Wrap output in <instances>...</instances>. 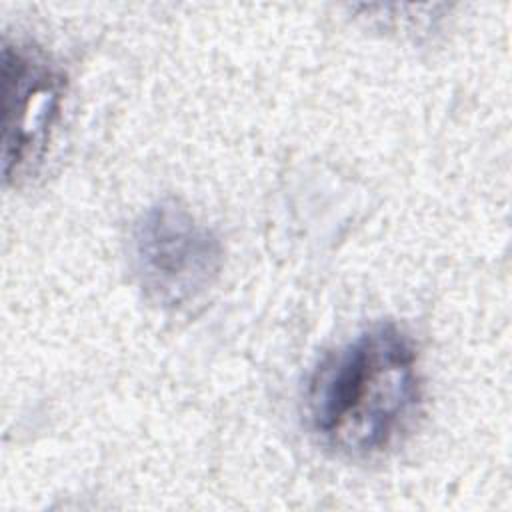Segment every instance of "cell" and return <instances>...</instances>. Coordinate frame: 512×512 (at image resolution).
<instances>
[{
	"label": "cell",
	"mask_w": 512,
	"mask_h": 512,
	"mask_svg": "<svg viewBox=\"0 0 512 512\" xmlns=\"http://www.w3.org/2000/svg\"><path fill=\"white\" fill-rule=\"evenodd\" d=\"M420 400L412 338L396 324H374L318 364L308 382L306 412L326 448L346 458H370L408 432Z\"/></svg>",
	"instance_id": "obj_1"
},
{
	"label": "cell",
	"mask_w": 512,
	"mask_h": 512,
	"mask_svg": "<svg viewBox=\"0 0 512 512\" xmlns=\"http://www.w3.org/2000/svg\"><path fill=\"white\" fill-rule=\"evenodd\" d=\"M218 236L176 200L152 204L132 230V268L144 296L164 310L196 304L222 270Z\"/></svg>",
	"instance_id": "obj_2"
},
{
	"label": "cell",
	"mask_w": 512,
	"mask_h": 512,
	"mask_svg": "<svg viewBox=\"0 0 512 512\" xmlns=\"http://www.w3.org/2000/svg\"><path fill=\"white\" fill-rule=\"evenodd\" d=\"M66 80L60 68L36 46L4 42L2 112L4 180L18 182L42 160L60 118Z\"/></svg>",
	"instance_id": "obj_3"
}]
</instances>
